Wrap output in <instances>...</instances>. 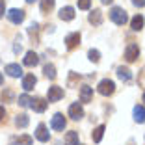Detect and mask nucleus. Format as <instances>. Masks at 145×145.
<instances>
[{"label": "nucleus", "instance_id": "4468645a", "mask_svg": "<svg viewBox=\"0 0 145 145\" xmlns=\"http://www.w3.org/2000/svg\"><path fill=\"white\" fill-rule=\"evenodd\" d=\"M6 72H8L9 76L17 78V76H21V74H22V67L19 63H9V65H6Z\"/></svg>", "mask_w": 145, "mask_h": 145}, {"label": "nucleus", "instance_id": "f257e3e1", "mask_svg": "<svg viewBox=\"0 0 145 145\" xmlns=\"http://www.w3.org/2000/svg\"><path fill=\"white\" fill-rule=\"evenodd\" d=\"M110 19H112V21H114L117 26H123L125 22L128 21L127 11H125L123 8H112V11H110Z\"/></svg>", "mask_w": 145, "mask_h": 145}, {"label": "nucleus", "instance_id": "423d86ee", "mask_svg": "<svg viewBox=\"0 0 145 145\" xmlns=\"http://www.w3.org/2000/svg\"><path fill=\"white\" fill-rule=\"evenodd\" d=\"M47 106H48V101H45V99L35 97V99H32V101H30V108H32V110H35V112H39V114L47 110Z\"/></svg>", "mask_w": 145, "mask_h": 145}, {"label": "nucleus", "instance_id": "c85d7f7f", "mask_svg": "<svg viewBox=\"0 0 145 145\" xmlns=\"http://www.w3.org/2000/svg\"><path fill=\"white\" fill-rule=\"evenodd\" d=\"M132 4L136 6V8H143V6H145V0H132Z\"/></svg>", "mask_w": 145, "mask_h": 145}, {"label": "nucleus", "instance_id": "2f4dec72", "mask_svg": "<svg viewBox=\"0 0 145 145\" xmlns=\"http://www.w3.org/2000/svg\"><path fill=\"white\" fill-rule=\"evenodd\" d=\"M103 4H112V0H101Z\"/></svg>", "mask_w": 145, "mask_h": 145}, {"label": "nucleus", "instance_id": "f704fd0d", "mask_svg": "<svg viewBox=\"0 0 145 145\" xmlns=\"http://www.w3.org/2000/svg\"><path fill=\"white\" fill-rule=\"evenodd\" d=\"M143 103H145V93H143Z\"/></svg>", "mask_w": 145, "mask_h": 145}, {"label": "nucleus", "instance_id": "ddd939ff", "mask_svg": "<svg viewBox=\"0 0 145 145\" xmlns=\"http://www.w3.org/2000/svg\"><path fill=\"white\" fill-rule=\"evenodd\" d=\"M35 82H37V78L34 76V74H26L24 78H22V89L24 91H32L34 89Z\"/></svg>", "mask_w": 145, "mask_h": 145}, {"label": "nucleus", "instance_id": "aec40b11", "mask_svg": "<svg viewBox=\"0 0 145 145\" xmlns=\"http://www.w3.org/2000/svg\"><path fill=\"white\" fill-rule=\"evenodd\" d=\"M103 136H104V125H99L97 128L93 130V134H91V138H93V141L95 143H101V140H103Z\"/></svg>", "mask_w": 145, "mask_h": 145}, {"label": "nucleus", "instance_id": "9b49d317", "mask_svg": "<svg viewBox=\"0 0 145 145\" xmlns=\"http://www.w3.org/2000/svg\"><path fill=\"white\" fill-rule=\"evenodd\" d=\"M22 63H24L26 67H35V65L39 63V56L35 54L34 50L26 52V56H24V60H22Z\"/></svg>", "mask_w": 145, "mask_h": 145}, {"label": "nucleus", "instance_id": "393cba45", "mask_svg": "<svg viewBox=\"0 0 145 145\" xmlns=\"http://www.w3.org/2000/svg\"><path fill=\"white\" fill-rule=\"evenodd\" d=\"M15 145H32V138L30 136H19L17 140H15Z\"/></svg>", "mask_w": 145, "mask_h": 145}, {"label": "nucleus", "instance_id": "0eeeda50", "mask_svg": "<svg viewBox=\"0 0 145 145\" xmlns=\"http://www.w3.org/2000/svg\"><path fill=\"white\" fill-rule=\"evenodd\" d=\"M65 125H67V121H65L63 114H54V117H52V121H50V127L54 128V130H63Z\"/></svg>", "mask_w": 145, "mask_h": 145}, {"label": "nucleus", "instance_id": "cd10ccee", "mask_svg": "<svg viewBox=\"0 0 145 145\" xmlns=\"http://www.w3.org/2000/svg\"><path fill=\"white\" fill-rule=\"evenodd\" d=\"M91 6V0H78V8L80 9H89Z\"/></svg>", "mask_w": 145, "mask_h": 145}, {"label": "nucleus", "instance_id": "4be33fe9", "mask_svg": "<svg viewBox=\"0 0 145 145\" xmlns=\"http://www.w3.org/2000/svg\"><path fill=\"white\" fill-rule=\"evenodd\" d=\"M43 72H45V76L50 78V80H54V78H56V67H54L52 63H47V65H45Z\"/></svg>", "mask_w": 145, "mask_h": 145}, {"label": "nucleus", "instance_id": "bb28decb", "mask_svg": "<svg viewBox=\"0 0 145 145\" xmlns=\"http://www.w3.org/2000/svg\"><path fill=\"white\" fill-rule=\"evenodd\" d=\"M88 56H89V60H91V61H95V63H97V61L101 60V52L95 50V48H91V50L88 52Z\"/></svg>", "mask_w": 145, "mask_h": 145}, {"label": "nucleus", "instance_id": "f8f14e48", "mask_svg": "<svg viewBox=\"0 0 145 145\" xmlns=\"http://www.w3.org/2000/svg\"><path fill=\"white\" fill-rule=\"evenodd\" d=\"M91 99H93V88L82 86L80 88V103H91Z\"/></svg>", "mask_w": 145, "mask_h": 145}, {"label": "nucleus", "instance_id": "7ed1b4c3", "mask_svg": "<svg viewBox=\"0 0 145 145\" xmlns=\"http://www.w3.org/2000/svg\"><path fill=\"white\" fill-rule=\"evenodd\" d=\"M60 99H63V89H61L60 86H52V88H48V95H47L48 103H56V101H60Z\"/></svg>", "mask_w": 145, "mask_h": 145}, {"label": "nucleus", "instance_id": "6e6552de", "mask_svg": "<svg viewBox=\"0 0 145 145\" xmlns=\"http://www.w3.org/2000/svg\"><path fill=\"white\" fill-rule=\"evenodd\" d=\"M8 19L13 22V24H21V22L24 21V11H22V9H9Z\"/></svg>", "mask_w": 145, "mask_h": 145}, {"label": "nucleus", "instance_id": "6ab92c4d", "mask_svg": "<svg viewBox=\"0 0 145 145\" xmlns=\"http://www.w3.org/2000/svg\"><path fill=\"white\" fill-rule=\"evenodd\" d=\"M89 22H91V24H97V26L103 22V13H101V9H93V11H91Z\"/></svg>", "mask_w": 145, "mask_h": 145}, {"label": "nucleus", "instance_id": "20e7f679", "mask_svg": "<svg viewBox=\"0 0 145 145\" xmlns=\"http://www.w3.org/2000/svg\"><path fill=\"white\" fill-rule=\"evenodd\" d=\"M140 56V47H138L136 43H130L125 50V60L127 61H136V58Z\"/></svg>", "mask_w": 145, "mask_h": 145}, {"label": "nucleus", "instance_id": "b1692460", "mask_svg": "<svg viewBox=\"0 0 145 145\" xmlns=\"http://www.w3.org/2000/svg\"><path fill=\"white\" fill-rule=\"evenodd\" d=\"M54 2H56V0H41V11H43V13L52 11V8H54Z\"/></svg>", "mask_w": 145, "mask_h": 145}, {"label": "nucleus", "instance_id": "7c9ffc66", "mask_svg": "<svg viewBox=\"0 0 145 145\" xmlns=\"http://www.w3.org/2000/svg\"><path fill=\"white\" fill-rule=\"evenodd\" d=\"M4 117H6V110L0 106V121H4Z\"/></svg>", "mask_w": 145, "mask_h": 145}, {"label": "nucleus", "instance_id": "c756f323", "mask_svg": "<svg viewBox=\"0 0 145 145\" xmlns=\"http://www.w3.org/2000/svg\"><path fill=\"white\" fill-rule=\"evenodd\" d=\"M4 11H6V4H4V0H0V17L4 15Z\"/></svg>", "mask_w": 145, "mask_h": 145}, {"label": "nucleus", "instance_id": "f3484780", "mask_svg": "<svg viewBox=\"0 0 145 145\" xmlns=\"http://www.w3.org/2000/svg\"><path fill=\"white\" fill-rule=\"evenodd\" d=\"M65 145H78V132L71 130L65 134Z\"/></svg>", "mask_w": 145, "mask_h": 145}, {"label": "nucleus", "instance_id": "412c9836", "mask_svg": "<svg viewBox=\"0 0 145 145\" xmlns=\"http://www.w3.org/2000/svg\"><path fill=\"white\" fill-rule=\"evenodd\" d=\"M117 76H119V80L128 82L130 78H132V74H130V71H128L127 67H119V69H117Z\"/></svg>", "mask_w": 145, "mask_h": 145}, {"label": "nucleus", "instance_id": "a211bd4d", "mask_svg": "<svg viewBox=\"0 0 145 145\" xmlns=\"http://www.w3.org/2000/svg\"><path fill=\"white\" fill-rule=\"evenodd\" d=\"M143 17H141V15H136V17L132 19V21H130V26H132V30L134 32H140L141 28H143Z\"/></svg>", "mask_w": 145, "mask_h": 145}, {"label": "nucleus", "instance_id": "a878e982", "mask_svg": "<svg viewBox=\"0 0 145 145\" xmlns=\"http://www.w3.org/2000/svg\"><path fill=\"white\" fill-rule=\"evenodd\" d=\"M30 101H32V99L28 97V95H21V97H19V106L28 108V106H30Z\"/></svg>", "mask_w": 145, "mask_h": 145}, {"label": "nucleus", "instance_id": "1a4fd4ad", "mask_svg": "<svg viewBox=\"0 0 145 145\" xmlns=\"http://www.w3.org/2000/svg\"><path fill=\"white\" fill-rule=\"evenodd\" d=\"M35 138L39 141H48L50 140V134H48V128L45 123H39L37 125V130H35Z\"/></svg>", "mask_w": 145, "mask_h": 145}, {"label": "nucleus", "instance_id": "39448f33", "mask_svg": "<svg viewBox=\"0 0 145 145\" xmlns=\"http://www.w3.org/2000/svg\"><path fill=\"white\" fill-rule=\"evenodd\" d=\"M69 117L74 119V121L82 119V117H84V108H82L78 103H72L71 106H69Z\"/></svg>", "mask_w": 145, "mask_h": 145}, {"label": "nucleus", "instance_id": "473e14b6", "mask_svg": "<svg viewBox=\"0 0 145 145\" xmlns=\"http://www.w3.org/2000/svg\"><path fill=\"white\" fill-rule=\"evenodd\" d=\"M0 84H4V76L2 74H0Z\"/></svg>", "mask_w": 145, "mask_h": 145}, {"label": "nucleus", "instance_id": "2eb2a0df", "mask_svg": "<svg viewBox=\"0 0 145 145\" xmlns=\"http://www.w3.org/2000/svg\"><path fill=\"white\" fill-rule=\"evenodd\" d=\"M60 19L61 21H72V19H74V8H71V6L61 8L60 9Z\"/></svg>", "mask_w": 145, "mask_h": 145}, {"label": "nucleus", "instance_id": "9d476101", "mask_svg": "<svg viewBox=\"0 0 145 145\" xmlns=\"http://www.w3.org/2000/svg\"><path fill=\"white\" fill-rule=\"evenodd\" d=\"M65 45H67L69 50L76 48L78 45H80V34H78V32H74V34H69L67 37H65Z\"/></svg>", "mask_w": 145, "mask_h": 145}, {"label": "nucleus", "instance_id": "f03ea898", "mask_svg": "<svg viewBox=\"0 0 145 145\" xmlns=\"http://www.w3.org/2000/svg\"><path fill=\"white\" fill-rule=\"evenodd\" d=\"M99 93L101 95H104V97H108V95H112L115 91V84L112 80H108V78H104V80H101L99 82Z\"/></svg>", "mask_w": 145, "mask_h": 145}, {"label": "nucleus", "instance_id": "dca6fc26", "mask_svg": "<svg viewBox=\"0 0 145 145\" xmlns=\"http://www.w3.org/2000/svg\"><path fill=\"white\" fill-rule=\"evenodd\" d=\"M134 121L136 123H145V108L141 104L134 106Z\"/></svg>", "mask_w": 145, "mask_h": 145}, {"label": "nucleus", "instance_id": "5701e85b", "mask_svg": "<svg viewBox=\"0 0 145 145\" xmlns=\"http://www.w3.org/2000/svg\"><path fill=\"white\" fill-rule=\"evenodd\" d=\"M15 125H17L19 128H24V127H28V115H26V114H21V115H17V119H15Z\"/></svg>", "mask_w": 145, "mask_h": 145}, {"label": "nucleus", "instance_id": "72a5a7b5", "mask_svg": "<svg viewBox=\"0 0 145 145\" xmlns=\"http://www.w3.org/2000/svg\"><path fill=\"white\" fill-rule=\"evenodd\" d=\"M26 2H28V4H32V2H35V0H26Z\"/></svg>", "mask_w": 145, "mask_h": 145}]
</instances>
